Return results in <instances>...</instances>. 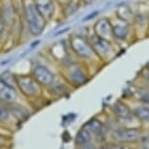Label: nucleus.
<instances>
[{
    "label": "nucleus",
    "mask_w": 149,
    "mask_h": 149,
    "mask_svg": "<svg viewBox=\"0 0 149 149\" xmlns=\"http://www.w3.org/2000/svg\"><path fill=\"white\" fill-rule=\"evenodd\" d=\"M20 13L29 34L33 37L41 36L47 26V22L36 9L33 0H20Z\"/></svg>",
    "instance_id": "obj_1"
},
{
    "label": "nucleus",
    "mask_w": 149,
    "mask_h": 149,
    "mask_svg": "<svg viewBox=\"0 0 149 149\" xmlns=\"http://www.w3.org/2000/svg\"><path fill=\"white\" fill-rule=\"evenodd\" d=\"M17 89L28 104L34 105L43 96L44 88L31 74H17Z\"/></svg>",
    "instance_id": "obj_2"
},
{
    "label": "nucleus",
    "mask_w": 149,
    "mask_h": 149,
    "mask_svg": "<svg viewBox=\"0 0 149 149\" xmlns=\"http://www.w3.org/2000/svg\"><path fill=\"white\" fill-rule=\"evenodd\" d=\"M68 43L70 49L79 59L91 60L94 57H97L93 51L86 36L78 33L71 34L68 38Z\"/></svg>",
    "instance_id": "obj_3"
},
{
    "label": "nucleus",
    "mask_w": 149,
    "mask_h": 149,
    "mask_svg": "<svg viewBox=\"0 0 149 149\" xmlns=\"http://www.w3.org/2000/svg\"><path fill=\"white\" fill-rule=\"evenodd\" d=\"M30 74L44 89L51 86L56 79V76L53 71L41 62L31 63Z\"/></svg>",
    "instance_id": "obj_4"
},
{
    "label": "nucleus",
    "mask_w": 149,
    "mask_h": 149,
    "mask_svg": "<svg viewBox=\"0 0 149 149\" xmlns=\"http://www.w3.org/2000/svg\"><path fill=\"white\" fill-rule=\"evenodd\" d=\"M66 67V81L74 87H79L88 81V74L84 66L78 63H69Z\"/></svg>",
    "instance_id": "obj_5"
},
{
    "label": "nucleus",
    "mask_w": 149,
    "mask_h": 149,
    "mask_svg": "<svg viewBox=\"0 0 149 149\" xmlns=\"http://www.w3.org/2000/svg\"><path fill=\"white\" fill-rule=\"evenodd\" d=\"M89 40V43L91 45L93 51H94L95 55L99 57L100 59H106L110 56L114 51V45L113 42L108 41L106 39L100 38L93 33L87 36Z\"/></svg>",
    "instance_id": "obj_6"
},
{
    "label": "nucleus",
    "mask_w": 149,
    "mask_h": 149,
    "mask_svg": "<svg viewBox=\"0 0 149 149\" xmlns=\"http://www.w3.org/2000/svg\"><path fill=\"white\" fill-rule=\"evenodd\" d=\"M111 23L114 40L125 41L127 40L130 36H134L132 24L127 22V21L121 20L118 17H115V19L111 20Z\"/></svg>",
    "instance_id": "obj_7"
},
{
    "label": "nucleus",
    "mask_w": 149,
    "mask_h": 149,
    "mask_svg": "<svg viewBox=\"0 0 149 149\" xmlns=\"http://www.w3.org/2000/svg\"><path fill=\"white\" fill-rule=\"evenodd\" d=\"M0 7L7 24L8 31L14 29L19 17V8L14 0H0Z\"/></svg>",
    "instance_id": "obj_8"
},
{
    "label": "nucleus",
    "mask_w": 149,
    "mask_h": 149,
    "mask_svg": "<svg viewBox=\"0 0 149 149\" xmlns=\"http://www.w3.org/2000/svg\"><path fill=\"white\" fill-rule=\"evenodd\" d=\"M25 101L17 88L8 86L0 81V103L6 106Z\"/></svg>",
    "instance_id": "obj_9"
},
{
    "label": "nucleus",
    "mask_w": 149,
    "mask_h": 149,
    "mask_svg": "<svg viewBox=\"0 0 149 149\" xmlns=\"http://www.w3.org/2000/svg\"><path fill=\"white\" fill-rule=\"evenodd\" d=\"M93 34L100 38L106 39L108 41L114 42L113 31H112V23L111 19L109 18H101L98 19L94 23L92 28Z\"/></svg>",
    "instance_id": "obj_10"
},
{
    "label": "nucleus",
    "mask_w": 149,
    "mask_h": 149,
    "mask_svg": "<svg viewBox=\"0 0 149 149\" xmlns=\"http://www.w3.org/2000/svg\"><path fill=\"white\" fill-rule=\"evenodd\" d=\"M33 3L47 24L53 20L56 14V4H57L55 0H33Z\"/></svg>",
    "instance_id": "obj_11"
},
{
    "label": "nucleus",
    "mask_w": 149,
    "mask_h": 149,
    "mask_svg": "<svg viewBox=\"0 0 149 149\" xmlns=\"http://www.w3.org/2000/svg\"><path fill=\"white\" fill-rule=\"evenodd\" d=\"M134 36H147L149 31V14L148 13H137L132 22Z\"/></svg>",
    "instance_id": "obj_12"
},
{
    "label": "nucleus",
    "mask_w": 149,
    "mask_h": 149,
    "mask_svg": "<svg viewBox=\"0 0 149 149\" xmlns=\"http://www.w3.org/2000/svg\"><path fill=\"white\" fill-rule=\"evenodd\" d=\"M28 104H25L23 102H19L16 103V104H12L9 105L10 111H11L13 117L16 120V122L19 123H23L25 122L26 119H29V117L31 116V112L30 111V109L28 107Z\"/></svg>",
    "instance_id": "obj_13"
},
{
    "label": "nucleus",
    "mask_w": 149,
    "mask_h": 149,
    "mask_svg": "<svg viewBox=\"0 0 149 149\" xmlns=\"http://www.w3.org/2000/svg\"><path fill=\"white\" fill-rule=\"evenodd\" d=\"M140 132L137 129H124L117 130L114 132V136L117 140L122 142H134L140 138Z\"/></svg>",
    "instance_id": "obj_14"
},
{
    "label": "nucleus",
    "mask_w": 149,
    "mask_h": 149,
    "mask_svg": "<svg viewBox=\"0 0 149 149\" xmlns=\"http://www.w3.org/2000/svg\"><path fill=\"white\" fill-rule=\"evenodd\" d=\"M44 90L53 97H62L68 93L69 87H68V84H66L65 81H58L57 78H56V79L51 86H49Z\"/></svg>",
    "instance_id": "obj_15"
},
{
    "label": "nucleus",
    "mask_w": 149,
    "mask_h": 149,
    "mask_svg": "<svg viewBox=\"0 0 149 149\" xmlns=\"http://www.w3.org/2000/svg\"><path fill=\"white\" fill-rule=\"evenodd\" d=\"M86 127L89 130L92 137L96 140H103L104 136V126L97 119H91L86 125Z\"/></svg>",
    "instance_id": "obj_16"
},
{
    "label": "nucleus",
    "mask_w": 149,
    "mask_h": 149,
    "mask_svg": "<svg viewBox=\"0 0 149 149\" xmlns=\"http://www.w3.org/2000/svg\"><path fill=\"white\" fill-rule=\"evenodd\" d=\"M82 6L79 0H68L61 5V15L64 19H68L76 14Z\"/></svg>",
    "instance_id": "obj_17"
},
{
    "label": "nucleus",
    "mask_w": 149,
    "mask_h": 149,
    "mask_svg": "<svg viewBox=\"0 0 149 149\" xmlns=\"http://www.w3.org/2000/svg\"><path fill=\"white\" fill-rule=\"evenodd\" d=\"M17 124L18 123L16 122L14 117H13L9 107L0 103V126L4 127H12L14 125Z\"/></svg>",
    "instance_id": "obj_18"
},
{
    "label": "nucleus",
    "mask_w": 149,
    "mask_h": 149,
    "mask_svg": "<svg viewBox=\"0 0 149 149\" xmlns=\"http://www.w3.org/2000/svg\"><path fill=\"white\" fill-rule=\"evenodd\" d=\"M113 111L119 118L124 119V120L130 119L132 116V111H130V109L127 107L125 103L121 102V101H118V102H116L115 104L113 105Z\"/></svg>",
    "instance_id": "obj_19"
},
{
    "label": "nucleus",
    "mask_w": 149,
    "mask_h": 149,
    "mask_svg": "<svg viewBox=\"0 0 149 149\" xmlns=\"http://www.w3.org/2000/svg\"><path fill=\"white\" fill-rule=\"evenodd\" d=\"M92 135L89 132V130L86 129V127H84L82 129L79 130V132L77 134L76 137H74V141L78 146L87 144L89 142H92Z\"/></svg>",
    "instance_id": "obj_20"
},
{
    "label": "nucleus",
    "mask_w": 149,
    "mask_h": 149,
    "mask_svg": "<svg viewBox=\"0 0 149 149\" xmlns=\"http://www.w3.org/2000/svg\"><path fill=\"white\" fill-rule=\"evenodd\" d=\"M134 16L135 14L132 11V9L127 5H123L119 9H117L116 11V17H118L121 20L127 21V22L130 24H132V22H134Z\"/></svg>",
    "instance_id": "obj_21"
},
{
    "label": "nucleus",
    "mask_w": 149,
    "mask_h": 149,
    "mask_svg": "<svg viewBox=\"0 0 149 149\" xmlns=\"http://www.w3.org/2000/svg\"><path fill=\"white\" fill-rule=\"evenodd\" d=\"M0 81L8 86L17 88V74L11 71H5L0 74Z\"/></svg>",
    "instance_id": "obj_22"
},
{
    "label": "nucleus",
    "mask_w": 149,
    "mask_h": 149,
    "mask_svg": "<svg viewBox=\"0 0 149 149\" xmlns=\"http://www.w3.org/2000/svg\"><path fill=\"white\" fill-rule=\"evenodd\" d=\"M134 114L136 118H138L140 121L143 122H149V108L147 107H138L134 110Z\"/></svg>",
    "instance_id": "obj_23"
},
{
    "label": "nucleus",
    "mask_w": 149,
    "mask_h": 149,
    "mask_svg": "<svg viewBox=\"0 0 149 149\" xmlns=\"http://www.w3.org/2000/svg\"><path fill=\"white\" fill-rule=\"evenodd\" d=\"M8 31V28H7V24L6 21H5L3 12L1 10V7H0V43L4 40L5 36H6Z\"/></svg>",
    "instance_id": "obj_24"
},
{
    "label": "nucleus",
    "mask_w": 149,
    "mask_h": 149,
    "mask_svg": "<svg viewBox=\"0 0 149 149\" xmlns=\"http://www.w3.org/2000/svg\"><path fill=\"white\" fill-rule=\"evenodd\" d=\"M139 100L144 103H149V88H140L138 90Z\"/></svg>",
    "instance_id": "obj_25"
},
{
    "label": "nucleus",
    "mask_w": 149,
    "mask_h": 149,
    "mask_svg": "<svg viewBox=\"0 0 149 149\" xmlns=\"http://www.w3.org/2000/svg\"><path fill=\"white\" fill-rule=\"evenodd\" d=\"M10 139L4 134H0V149H4L9 145Z\"/></svg>",
    "instance_id": "obj_26"
},
{
    "label": "nucleus",
    "mask_w": 149,
    "mask_h": 149,
    "mask_svg": "<svg viewBox=\"0 0 149 149\" xmlns=\"http://www.w3.org/2000/svg\"><path fill=\"white\" fill-rule=\"evenodd\" d=\"M99 15V11H93L91 14L87 15L86 18H84V22H86V21H89V20H93V19H95L97 17V16Z\"/></svg>",
    "instance_id": "obj_27"
},
{
    "label": "nucleus",
    "mask_w": 149,
    "mask_h": 149,
    "mask_svg": "<svg viewBox=\"0 0 149 149\" xmlns=\"http://www.w3.org/2000/svg\"><path fill=\"white\" fill-rule=\"evenodd\" d=\"M79 149H97V147L93 144L92 142H89L87 144H84V145H81V146H78Z\"/></svg>",
    "instance_id": "obj_28"
},
{
    "label": "nucleus",
    "mask_w": 149,
    "mask_h": 149,
    "mask_svg": "<svg viewBox=\"0 0 149 149\" xmlns=\"http://www.w3.org/2000/svg\"><path fill=\"white\" fill-rule=\"evenodd\" d=\"M142 76H143V78H144L145 81L149 82V67L145 68L144 70H143Z\"/></svg>",
    "instance_id": "obj_29"
},
{
    "label": "nucleus",
    "mask_w": 149,
    "mask_h": 149,
    "mask_svg": "<svg viewBox=\"0 0 149 149\" xmlns=\"http://www.w3.org/2000/svg\"><path fill=\"white\" fill-rule=\"evenodd\" d=\"M79 1H81V5H84V6H87V5L92 4L95 0H79Z\"/></svg>",
    "instance_id": "obj_30"
},
{
    "label": "nucleus",
    "mask_w": 149,
    "mask_h": 149,
    "mask_svg": "<svg viewBox=\"0 0 149 149\" xmlns=\"http://www.w3.org/2000/svg\"><path fill=\"white\" fill-rule=\"evenodd\" d=\"M111 149H123L122 146H119V145H115V146H112Z\"/></svg>",
    "instance_id": "obj_31"
},
{
    "label": "nucleus",
    "mask_w": 149,
    "mask_h": 149,
    "mask_svg": "<svg viewBox=\"0 0 149 149\" xmlns=\"http://www.w3.org/2000/svg\"><path fill=\"white\" fill-rule=\"evenodd\" d=\"M99 149H111V147H110V146H108V145H104V146H102V147L99 148Z\"/></svg>",
    "instance_id": "obj_32"
},
{
    "label": "nucleus",
    "mask_w": 149,
    "mask_h": 149,
    "mask_svg": "<svg viewBox=\"0 0 149 149\" xmlns=\"http://www.w3.org/2000/svg\"><path fill=\"white\" fill-rule=\"evenodd\" d=\"M145 147L147 148V149H149V138H148L147 140H146V146H145Z\"/></svg>",
    "instance_id": "obj_33"
},
{
    "label": "nucleus",
    "mask_w": 149,
    "mask_h": 149,
    "mask_svg": "<svg viewBox=\"0 0 149 149\" xmlns=\"http://www.w3.org/2000/svg\"><path fill=\"white\" fill-rule=\"evenodd\" d=\"M123 149H130V148H127V147H123Z\"/></svg>",
    "instance_id": "obj_34"
},
{
    "label": "nucleus",
    "mask_w": 149,
    "mask_h": 149,
    "mask_svg": "<svg viewBox=\"0 0 149 149\" xmlns=\"http://www.w3.org/2000/svg\"><path fill=\"white\" fill-rule=\"evenodd\" d=\"M97 149H98V148H97Z\"/></svg>",
    "instance_id": "obj_35"
}]
</instances>
